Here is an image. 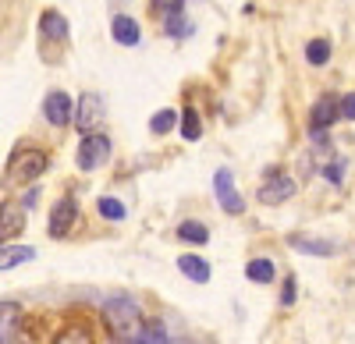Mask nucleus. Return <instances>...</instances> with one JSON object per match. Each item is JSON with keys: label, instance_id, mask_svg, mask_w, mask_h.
<instances>
[{"label": "nucleus", "instance_id": "f257e3e1", "mask_svg": "<svg viewBox=\"0 0 355 344\" xmlns=\"http://www.w3.org/2000/svg\"><path fill=\"white\" fill-rule=\"evenodd\" d=\"M46 167H50V156L43 150H33V146L15 150L11 160H8V167H4V188H25V185H33Z\"/></svg>", "mask_w": 355, "mask_h": 344}, {"label": "nucleus", "instance_id": "f03ea898", "mask_svg": "<svg viewBox=\"0 0 355 344\" xmlns=\"http://www.w3.org/2000/svg\"><path fill=\"white\" fill-rule=\"evenodd\" d=\"M103 320H107V327L121 337L125 344L142 330V309L132 302V298H110V302H103Z\"/></svg>", "mask_w": 355, "mask_h": 344}, {"label": "nucleus", "instance_id": "7ed1b4c3", "mask_svg": "<svg viewBox=\"0 0 355 344\" xmlns=\"http://www.w3.org/2000/svg\"><path fill=\"white\" fill-rule=\"evenodd\" d=\"M295 178L291 174H284V170H270L266 174V181L259 185V203L263 206H281V203H288V199L295 195Z\"/></svg>", "mask_w": 355, "mask_h": 344}, {"label": "nucleus", "instance_id": "20e7f679", "mask_svg": "<svg viewBox=\"0 0 355 344\" xmlns=\"http://www.w3.org/2000/svg\"><path fill=\"white\" fill-rule=\"evenodd\" d=\"M107 160H110V138L100 132L85 135L78 146V170H100Z\"/></svg>", "mask_w": 355, "mask_h": 344}, {"label": "nucleus", "instance_id": "39448f33", "mask_svg": "<svg viewBox=\"0 0 355 344\" xmlns=\"http://www.w3.org/2000/svg\"><path fill=\"white\" fill-rule=\"evenodd\" d=\"M75 220H78V203H75V199H71V195L57 199L53 210H50V224H46L50 238H68L71 227H75Z\"/></svg>", "mask_w": 355, "mask_h": 344}, {"label": "nucleus", "instance_id": "423d86ee", "mask_svg": "<svg viewBox=\"0 0 355 344\" xmlns=\"http://www.w3.org/2000/svg\"><path fill=\"white\" fill-rule=\"evenodd\" d=\"M43 118H46L53 128H64V125H71V118H75L71 96H68L64 89H53V93H46V100H43Z\"/></svg>", "mask_w": 355, "mask_h": 344}, {"label": "nucleus", "instance_id": "0eeeda50", "mask_svg": "<svg viewBox=\"0 0 355 344\" xmlns=\"http://www.w3.org/2000/svg\"><path fill=\"white\" fill-rule=\"evenodd\" d=\"M214 188H217V203H220V210H224V213H234V217L245 213V199L239 195V188H234L231 170H227V167H220V170H217Z\"/></svg>", "mask_w": 355, "mask_h": 344}, {"label": "nucleus", "instance_id": "6e6552de", "mask_svg": "<svg viewBox=\"0 0 355 344\" xmlns=\"http://www.w3.org/2000/svg\"><path fill=\"white\" fill-rule=\"evenodd\" d=\"M25 231V206L18 203H0V245H8Z\"/></svg>", "mask_w": 355, "mask_h": 344}, {"label": "nucleus", "instance_id": "1a4fd4ad", "mask_svg": "<svg viewBox=\"0 0 355 344\" xmlns=\"http://www.w3.org/2000/svg\"><path fill=\"white\" fill-rule=\"evenodd\" d=\"M21 330V305L18 302H0V344H15Z\"/></svg>", "mask_w": 355, "mask_h": 344}, {"label": "nucleus", "instance_id": "9d476101", "mask_svg": "<svg viewBox=\"0 0 355 344\" xmlns=\"http://www.w3.org/2000/svg\"><path fill=\"white\" fill-rule=\"evenodd\" d=\"M338 118H341V114H338V100H334V96H320V100L313 103L309 125H313V132H327Z\"/></svg>", "mask_w": 355, "mask_h": 344}, {"label": "nucleus", "instance_id": "9b49d317", "mask_svg": "<svg viewBox=\"0 0 355 344\" xmlns=\"http://www.w3.org/2000/svg\"><path fill=\"white\" fill-rule=\"evenodd\" d=\"M110 36H114V43H121V46H135V43L142 39L139 21L128 18V15H117V18L110 21Z\"/></svg>", "mask_w": 355, "mask_h": 344}, {"label": "nucleus", "instance_id": "f8f14e48", "mask_svg": "<svg viewBox=\"0 0 355 344\" xmlns=\"http://www.w3.org/2000/svg\"><path fill=\"white\" fill-rule=\"evenodd\" d=\"M33 260H36V248H28V245H0V270H15Z\"/></svg>", "mask_w": 355, "mask_h": 344}, {"label": "nucleus", "instance_id": "ddd939ff", "mask_svg": "<svg viewBox=\"0 0 355 344\" xmlns=\"http://www.w3.org/2000/svg\"><path fill=\"white\" fill-rule=\"evenodd\" d=\"M288 245L299 248V252H306V255H334V252H338L334 242H323V238L316 242V238H309V235H291Z\"/></svg>", "mask_w": 355, "mask_h": 344}, {"label": "nucleus", "instance_id": "4468645a", "mask_svg": "<svg viewBox=\"0 0 355 344\" xmlns=\"http://www.w3.org/2000/svg\"><path fill=\"white\" fill-rule=\"evenodd\" d=\"M178 270H182L189 280H196V284L210 280V263L199 260V255H178Z\"/></svg>", "mask_w": 355, "mask_h": 344}, {"label": "nucleus", "instance_id": "2eb2a0df", "mask_svg": "<svg viewBox=\"0 0 355 344\" xmlns=\"http://www.w3.org/2000/svg\"><path fill=\"white\" fill-rule=\"evenodd\" d=\"M40 33H43L46 39H68V21L57 15V11H43V18H40Z\"/></svg>", "mask_w": 355, "mask_h": 344}, {"label": "nucleus", "instance_id": "dca6fc26", "mask_svg": "<svg viewBox=\"0 0 355 344\" xmlns=\"http://www.w3.org/2000/svg\"><path fill=\"white\" fill-rule=\"evenodd\" d=\"M245 277H249L252 284H270V280L277 277V266H274V260H249Z\"/></svg>", "mask_w": 355, "mask_h": 344}, {"label": "nucleus", "instance_id": "f3484780", "mask_svg": "<svg viewBox=\"0 0 355 344\" xmlns=\"http://www.w3.org/2000/svg\"><path fill=\"white\" fill-rule=\"evenodd\" d=\"M53 344H96V337H93V330H89L85 323H71V327H64L61 334H57Z\"/></svg>", "mask_w": 355, "mask_h": 344}, {"label": "nucleus", "instance_id": "a211bd4d", "mask_svg": "<svg viewBox=\"0 0 355 344\" xmlns=\"http://www.w3.org/2000/svg\"><path fill=\"white\" fill-rule=\"evenodd\" d=\"M178 238L189 242V245H206L210 242V231H206V224H199V220H185V224H178Z\"/></svg>", "mask_w": 355, "mask_h": 344}, {"label": "nucleus", "instance_id": "6ab92c4d", "mask_svg": "<svg viewBox=\"0 0 355 344\" xmlns=\"http://www.w3.org/2000/svg\"><path fill=\"white\" fill-rule=\"evenodd\" d=\"M128 344H174V341L167 337V330H164L160 323H150V327H142Z\"/></svg>", "mask_w": 355, "mask_h": 344}, {"label": "nucleus", "instance_id": "aec40b11", "mask_svg": "<svg viewBox=\"0 0 355 344\" xmlns=\"http://www.w3.org/2000/svg\"><path fill=\"white\" fill-rule=\"evenodd\" d=\"M100 118V100L89 93V96H82V110H78V128L82 132H89L93 128V121Z\"/></svg>", "mask_w": 355, "mask_h": 344}, {"label": "nucleus", "instance_id": "412c9836", "mask_svg": "<svg viewBox=\"0 0 355 344\" xmlns=\"http://www.w3.org/2000/svg\"><path fill=\"white\" fill-rule=\"evenodd\" d=\"M96 210H100V217H103V220H125V213H128L121 199H110V195H103V199H100Z\"/></svg>", "mask_w": 355, "mask_h": 344}, {"label": "nucleus", "instance_id": "4be33fe9", "mask_svg": "<svg viewBox=\"0 0 355 344\" xmlns=\"http://www.w3.org/2000/svg\"><path fill=\"white\" fill-rule=\"evenodd\" d=\"M306 61L316 64V68L327 64V61H331V43H327V39H313V43L306 46Z\"/></svg>", "mask_w": 355, "mask_h": 344}, {"label": "nucleus", "instance_id": "5701e85b", "mask_svg": "<svg viewBox=\"0 0 355 344\" xmlns=\"http://www.w3.org/2000/svg\"><path fill=\"white\" fill-rule=\"evenodd\" d=\"M182 135H185L189 142H196V138L202 135V125H199V114H196L192 107H185V110H182Z\"/></svg>", "mask_w": 355, "mask_h": 344}, {"label": "nucleus", "instance_id": "b1692460", "mask_svg": "<svg viewBox=\"0 0 355 344\" xmlns=\"http://www.w3.org/2000/svg\"><path fill=\"white\" fill-rule=\"evenodd\" d=\"M185 8V0H150V11L157 18H174V15H182Z\"/></svg>", "mask_w": 355, "mask_h": 344}, {"label": "nucleus", "instance_id": "393cba45", "mask_svg": "<svg viewBox=\"0 0 355 344\" xmlns=\"http://www.w3.org/2000/svg\"><path fill=\"white\" fill-rule=\"evenodd\" d=\"M178 125V110H160L157 118L150 121V128H153V135H167L171 128Z\"/></svg>", "mask_w": 355, "mask_h": 344}, {"label": "nucleus", "instance_id": "a878e982", "mask_svg": "<svg viewBox=\"0 0 355 344\" xmlns=\"http://www.w3.org/2000/svg\"><path fill=\"white\" fill-rule=\"evenodd\" d=\"M338 114L348 121H355V93H348L345 100H338Z\"/></svg>", "mask_w": 355, "mask_h": 344}, {"label": "nucleus", "instance_id": "bb28decb", "mask_svg": "<svg viewBox=\"0 0 355 344\" xmlns=\"http://www.w3.org/2000/svg\"><path fill=\"white\" fill-rule=\"evenodd\" d=\"M291 302H295V280L288 277V280H284V295H281V305H291Z\"/></svg>", "mask_w": 355, "mask_h": 344}]
</instances>
